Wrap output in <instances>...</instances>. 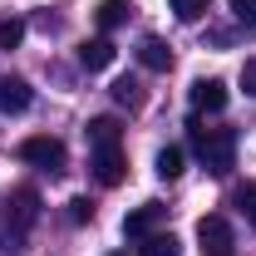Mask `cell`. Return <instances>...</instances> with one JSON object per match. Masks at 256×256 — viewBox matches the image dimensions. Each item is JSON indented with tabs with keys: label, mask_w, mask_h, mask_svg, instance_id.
Masks as SVG:
<instances>
[{
	"label": "cell",
	"mask_w": 256,
	"mask_h": 256,
	"mask_svg": "<svg viewBox=\"0 0 256 256\" xmlns=\"http://www.w3.org/2000/svg\"><path fill=\"white\" fill-rule=\"evenodd\" d=\"M153 172H158L162 182H178L182 178V148H162L158 162H153Z\"/></svg>",
	"instance_id": "obj_13"
},
{
	"label": "cell",
	"mask_w": 256,
	"mask_h": 256,
	"mask_svg": "<svg viewBox=\"0 0 256 256\" xmlns=\"http://www.w3.org/2000/svg\"><path fill=\"white\" fill-rule=\"evenodd\" d=\"M168 217V207L162 202H143V207H133L124 217V236H133V242H143V236H153V226Z\"/></svg>",
	"instance_id": "obj_5"
},
{
	"label": "cell",
	"mask_w": 256,
	"mask_h": 256,
	"mask_svg": "<svg viewBox=\"0 0 256 256\" xmlns=\"http://www.w3.org/2000/svg\"><path fill=\"white\" fill-rule=\"evenodd\" d=\"M69 222H74V226L94 222V202H89V197H74V202H69Z\"/></svg>",
	"instance_id": "obj_19"
},
{
	"label": "cell",
	"mask_w": 256,
	"mask_h": 256,
	"mask_svg": "<svg viewBox=\"0 0 256 256\" xmlns=\"http://www.w3.org/2000/svg\"><path fill=\"white\" fill-rule=\"evenodd\" d=\"M192 108L222 114V108H226V84H222V79H197V84H192Z\"/></svg>",
	"instance_id": "obj_8"
},
{
	"label": "cell",
	"mask_w": 256,
	"mask_h": 256,
	"mask_svg": "<svg viewBox=\"0 0 256 256\" xmlns=\"http://www.w3.org/2000/svg\"><path fill=\"white\" fill-rule=\"evenodd\" d=\"M79 64H84V69H108V64H114V40L98 34L89 44H79Z\"/></svg>",
	"instance_id": "obj_11"
},
{
	"label": "cell",
	"mask_w": 256,
	"mask_h": 256,
	"mask_svg": "<svg viewBox=\"0 0 256 256\" xmlns=\"http://www.w3.org/2000/svg\"><path fill=\"white\" fill-rule=\"evenodd\" d=\"M168 5H172V15H178L182 25H197V20L207 15V5H212V0H168Z\"/></svg>",
	"instance_id": "obj_17"
},
{
	"label": "cell",
	"mask_w": 256,
	"mask_h": 256,
	"mask_svg": "<svg viewBox=\"0 0 256 256\" xmlns=\"http://www.w3.org/2000/svg\"><path fill=\"white\" fill-rule=\"evenodd\" d=\"M30 98H34V89L20 74H0V114H25Z\"/></svg>",
	"instance_id": "obj_7"
},
{
	"label": "cell",
	"mask_w": 256,
	"mask_h": 256,
	"mask_svg": "<svg viewBox=\"0 0 256 256\" xmlns=\"http://www.w3.org/2000/svg\"><path fill=\"white\" fill-rule=\"evenodd\" d=\"M0 212H5V222L15 226V232H30V226L40 222V192L34 188H15L10 197H5Z\"/></svg>",
	"instance_id": "obj_3"
},
{
	"label": "cell",
	"mask_w": 256,
	"mask_h": 256,
	"mask_svg": "<svg viewBox=\"0 0 256 256\" xmlns=\"http://www.w3.org/2000/svg\"><path fill=\"white\" fill-rule=\"evenodd\" d=\"M114 104H124V108H143V84H138V79H118V84H114Z\"/></svg>",
	"instance_id": "obj_15"
},
{
	"label": "cell",
	"mask_w": 256,
	"mask_h": 256,
	"mask_svg": "<svg viewBox=\"0 0 256 256\" xmlns=\"http://www.w3.org/2000/svg\"><path fill=\"white\" fill-rule=\"evenodd\" d=\"M128 10H133L128 0H104V5H98V30H118L128 20Z\"/></svg>",
	"instance_id": "obj_14"
},
{
	"label": "cell",
	"mask_w": 256,
	"mask_h": 256,
	"mask_svg": "<svg viewBox=\"0 0 256 256\" xmlns=\"http://www.w3.org/2000/svg\"><path fill=\"white\" fill-rule=\"evenodd\" d=\"M232 207H236V212L256 226V182H242V188L232 192Z\"/></svg>",
	"instance_id": "obj_16"
},
{
	"label": "cell",
	"mask_w": 256,
	"mask_h": 256,
	"mask_svg": "<svg viewBox=\"0 0 256 256\" xmlns=\"http://www.w3.org/2000/svg\"><path fill=\"white\" fill-rule=\"evenodd\" d=\"M20 158L34 162V168H44V172H64L69 168V153H64L60 138H50V133H40V138H25L20 143Z\"/></svg>",
	"instance_id": "obj_2"
},
{
	"label": "cell",
	"mask_w": 256,
	"mask_h": 256,
	"mask_svg": "<svg viewBox=\"0 0 256 256\" xmlns=\"http://www.w3.org/2000/svg\"><path fill=\"white\" fill-rule=\"evenodd\" d=\"M20 40H25V20H15V15L0 20V50H15Z\"/></svg>",
	"instance_id": "obj_18"
},
{
	"label": "cell",
	"mask_w": 256,
	"mask_h": 256,
	"mask_svg": "<svg viewBox=\"0 0 256 256\" xmlns=\"http://www.w3.org/2000/svg\"><path fill=\"white\" fill-rule=\"evenodd\" d=\"M232 15H236L246 30H256V0H232Z\"/></svg>",
	"instance_id": "obj_20"
},
{
	"label": "cell",
	"mask_w": 256,
	"mask_h": 256,
	"mask_svg": "<svg viewBox=\"0 0 256 256\" xmlns=\"http://www.w3.org/2000/svg\"><path fill=\"white\" fill-rule=\"evenodd\" d=\"M94 178L104 188H118L128 178V162H124V148H94Z\"/></svg>",
	"instance_id": "obj_6"
},
{
	"label": "cell",
	"mask_w": 256,
	"mask_h": 256,
	"mask_svg": "<svg viewBox=\"0 0 256 256\" xmlns=\"http://www.w3.org/2000/svg\"><path fill=\"white\" fill-rule=\"evenodd\" d=\"M242 89L256 98V60H246V64H242Z\"/></svg>",
	"instance_id": "obj_21"
},
{
	"label": "cell",
	"mask_w": 256,
	"mask_h": 256,
	"mask_svg": "<svg viewBox=\"0 0 256 256\" xmlns=\"http://www.w3.org/2000/svg\"><path fill=\"white\" fill-rule=\"evenodd\" d=\"M138 256H182V246H178V236H172V232H153V236H143Z\"/></svg>",
	"instance_id": "obj_12"
},
{
	"label": "cell",
	"mask_w": 256,
	"mask_h": 256,
	"mask_svg": "<svg viewBox=\"0 0 256 256\" xmlns=\"http://www.w3.org/2000/svg\"><path fill=\"white\" fill-rule=\"evenodd\" d=\"M197 242H202V256H232V222L226 217H202Z\"/></svg>",
	"instance_id": "obj_4"
},
{
	"label": "cell",
	"mask_w": 256,
	"mask_h": 256,
	"mask_svg": "<svg viewBox=\"0 0 256 256\" xmlns=\"http://www.w3.org/2000/svg\"><path fill=\"white\" fill-rule=\"evenodd\" d=\"M84 138H89V148H118V138H124V128H118V118H89V128H84Z\"/></svg>",
	"instance_id": "obj_10"
},
{
	"label": "cell",
	"mask_w": 256,
	"mask_h": 256,
	"mask_svg": "<svg viewBox=\"0 0 256 256\" xmlns=\"http://www.w3.org/2000/svg\"><path fill=\"white\" fill-rule=\"evenodd\" d=\"M138 64L153 69V74H162V69H172V50L162 44L158 34H143V44H138Z\"/></svg>",
	"instance_id": "obj_9"
},
{
	"label": "cell",
	"mask_w": 256,
	"mask_h": 256,
	"mask_svg": "<svg viewBox=\"0 0 256 256\" xmlns=\"http://www.w3.org/2000/svg\"><path fill=\"white\" fill-rule=\"evenodd\" d=\"M188 138H192V153L202 158V168L212 178H226L236 168V133L232 128H202V124H188Z\"/></svg>",
	"instance_id": "obj_1"
}]
</instances>
